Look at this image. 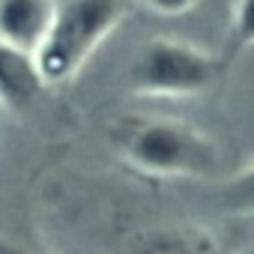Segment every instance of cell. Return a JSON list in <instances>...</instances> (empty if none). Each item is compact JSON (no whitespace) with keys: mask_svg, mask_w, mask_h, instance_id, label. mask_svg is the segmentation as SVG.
<instances>
[{"mask_svg":"<svg viewBox=\"0 0 254 254\" xmlns=\"http://www.w3.org/2000/svg\"><path fill=\"white\" fill-rule=\"evenodd\" d=\"M227 57L254 48V0H236L233 15H230V30H227Z\"/></svg>","mask_w":254,"mask_h":254,"instance_id":"7","label":"cell"},{"mask_svg":"<svg viewBox=\"0 0 254 254\" xmlns=\"http://www.w3.org/2000/svg\"><path fill=\"white\" fill-rule=\"evenodd\" d=\"M236 254H254V242H251V245H242V248H239Z\"/></svg>","mask_w":254,"mask_h":254,"instance_id":"11","label":"cell"},{"mask_svg":"<svg viewBox=\"0 0 254 254\" xmlns=\"http://www.w3.org/2000/svg\"><path fill=\"white\" fill-rule=\"evenodd\" d=\"M0 254H39V251L24 248V245H18V242H12V239H0Z\"/></svg>","mask_w":254,"mask_h":254,"instance_id":"10","label":"cell"},{"mask_svg":"<svg viewBox=\"0 0 254 254\" xmlns=\"http://www.w3.org/2000/svg\"><path fill=\"white\" fill-rule=\"evenodd\" d=\"M126 165L147 177H186V180H215L221 177L218 144L183 120H135L123 126L117 138Z\"/></svg>","mask_w":254,"mask_h":254,"instance_id":"1","label":"cell"},{"mask_svg":"<svg viewBox=\"0 0 254 254\" xmlns=\"http://www.w3.org/2000/svg\"><path fill=\"white\" fill-rule=\"evenodd\" d=\"M42 87L45 84L39 78L33 54L0 42V102H6L12 108L30 105Z\"/></svg>","mask_w":254,"mask_h":254,"instance_id":"5","label":"cell"},{"mask_svg":"<svg viewBox=\"0 0 254 254\" xmlns=\"http://www.w3.org/2000/svg\"><path fill=\"white\" fill-rule=\"evenodd\" d=\"M224 57L194 48L180 39L156 36L144 42L129 63V87L138 96H200L221 81Z\"/></svg>","mask_w":254,"mask_h":254,"instance_id":"3","label":"cell"},{"mask_svg":"<svg viewBox=\"0 0 254 254\" xmlns=\"http://www.w3.org/2000/svg\"><path fill=\"white\" fill-rule=\"evenodd\" d=\"M54 0H0V42L36 54L54 21Z\"/></svg>","mask_w":254,"mask_h":254,"instance_id":"4","label":"cell"},{"mask_svg":"<svg viewBox=\"0 0 254 254\" xmlns=\"http://www.w3.org/2000/svg\"><path fill=\"white\" fill-rule=\"evenodd\" d=\"M218 206L227 215L254 218V162L218 186Z\"/></svg>","mask_w":254,"mask_h":254,"instance_id":"6","label":"cell"},{"mask_svg":"<svg viewBox=\"0 0 254 254\" xmlns=\"http://www.w3.org/2000/svg\"><path fill=\"white\" fill-rule=\"evenodd\" d=\"M126 254H200V251L177 233L153 230V233H144L141 239H135Z\"/></svg>","mask_w":254,"mask_h":254,"instance_id":"8","label":"cell"},{"mask_svg":"<svg viewBox=\"0 0 254 254\" xmlns=\"http://www.w3.org/2000/svg\"><path fill=\"white\" fill-rule=\"evenodd\" d=\"M197 0H144V6L153 12V15H162V18H177L183 12H189Z\"/></svg>","mask_w":254,"mask_h":254,"instance_id":"9","label":"cell"},{"mask_svg":"<svg viewBox=\"0 0 254 254\" xmlns=\"http://www.w3.org/2000/svg\"><path fill=\"white\" fill-rule=\"evenodd\" d=\"M126 6L123 0H63L33 60L45 87L66 84L81 72L90 54L114 33Z\"/></svg>","mask_w":254,"mask_h":254,"instance_id":"2","label":"cell"}]
</instances>
